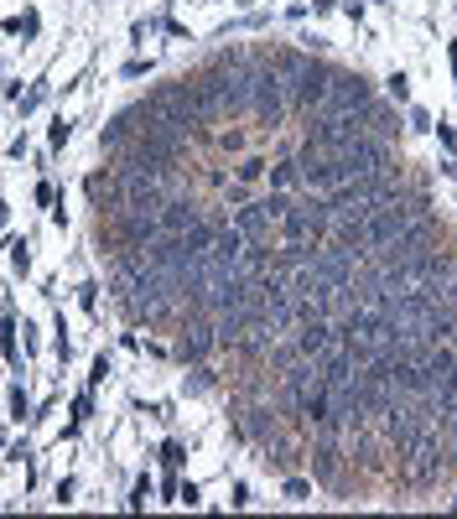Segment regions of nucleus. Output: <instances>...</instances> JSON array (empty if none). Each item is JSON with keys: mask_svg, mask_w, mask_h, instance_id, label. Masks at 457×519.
<instances>
[{"mask_svg": "<svg viewBox=\"0 0 457 519\" xmlns=\"http://www.w3.org/2000/svg\"><path fill=\"white\" fill-rule=\"evenodd\" d=\"M36 32H42V16H36V11H21V16H5V36H26V42H32Z\"/></svg>", "mask_w": 457, "mask_h": 519, "instance_id": "obj_12", "label": "nucleus"}, {"mask_svg": "<svg viewBox=\"0 0 457 519\" xmlns=\"http://www.w3.org/2000/svg\"><path fill=\"white\" fill-rule=\"evenodd\" d=\"M78 301H83V307H89V312H99V286L89 281V286H83V291H78Z\"/></svg>", "mask_w": 457, "mask_h": 519, "instance_id": "obj_24", "label": "nucleus"}, {"mask_svg": "<svg viewBox=\"0 0 457 519\" xmlns=\"http://www.w3.org/2000/svg\"><path fill=\"white\" fill-rule=\"evenodd\" d=\"M452 78H457V42H452Z\"/></svg>", "mask_w": 457, "mask_h": 519, "instance_id": "obj_30", "label": "nucleus"}, {"mask_svg": "<svg viewBox=\"0 0 457 519\" xmlns=\"http://www.w3.org/2000/svg\"><path fill=\"white\" fill-rule=\"evenodd\" d=\"M188 389H192V395H203V389H213V374H208V369H192Z\"/></svg>", "mask_w": 457, "mask_h": 519, "instance_id": "obj_22", "label": "nucleus"}, {"mask_svg": "<svg viewBox=\"0 0 457 519\" xmlns=\"http://www.w3.org/2000/svg\"><path fill=\"white\" fill-rule=\"evenodd\" d=\"M281 234H286V244H322V239L333 234V218H328V208L322 203H306V208H286V218H281Z\"/></svg>", "mask_w": 457, "mask_h": 519, "instance_id": "obj_4", "label": "nucleus"}, {"mask_svg": "<svg viewBox=\"0 0 457 519\" xmlns=\"http://www.w3.org/2000/svg\"><path fill=\"white\" fill-rule=\"evenodd\" d=\"M83 415H94V405H89V395H78V400H73V421H83Z\"/></svg>", "mask_w": 457, "mask_h": 519, "instance_id": "obj_27", "label": "nucleus"}, {"mask_svg": "<svg viewBox=\"0 0 457 519\" xmlns=\"http://www.w3.org/2000/svg\"><path fill=\"white\" fill-rule=\"evenodd\" d=\"M286 498H296V504L312 498V483H306V478H286Z\"/></svg>", "mask_w": 457, "mask_h": 519, "instance_id": "obj_20", "label": "nucleus"}, {"mask_svg": "<svg viewBox=\"0 0 457 519\" xmlns=\"http://www.w3.org/2000/svg\"><path fill=\"white\" fill-rule=\"evenodd\" d=\"M0 358H5V364H21V354H16V317H11V312L0 317Z\"/></svg>", "mask_w": 457, "mask_h": 519, "instance_id": "obj_13", "label": "nucleus"}, {"mask_svg": "<svg viewBox=\"0 0 457 519\" xmlns=\"http://www.w3.org/2000/svg\"><path fill=\"white\" fill-rule=\"evenodd\" d=\"M390 99H395V104L410 99V78H405V73H390Z\"/></svg>", "mask_w": 457, "mask_h": 519, "instance_id": "obj_17", "label": "nucleus"}, {"mask_svg": "<svg viewBox=\"0 0 457 519\" xmlns=\"http://www.w3.org/2000/svg\"><path fill=\"white\" fill-rule=\"evenodd\" d=\"M161 462H166V468H182V462H188V452L177 447V441H166V447H161Z\"/></svg>", "mask_w": 457, "mask_h": 519, "instance_id": "obj_21", "label": "nucleus"}, {"mask_svg": "<svg viewBox=\"0 0 457 519\" xmlns=\"http://www.w3.org/2000/svg\"><path fill=\"white\" fill-rule=\"evenodd\" d=\"M68 135H73V125H68V119H52V130H47V141L58 146V151H63V146H68Z\"/></svg>", "mask_w": 457, "mask_h": 519, "instance_id": "obj_19", "label": "nucleus"}, {"mask_svg": "<svg viewBox=\"0 0 457 519\" xmlns=\"http://www.w3.org/2000/svg\"><path fill=\"white\" fill-rule=\"evenodd\" d=\"M426 208H432V203H426L421 192H400V198L379 203V208L369 213V224H364V249L375 255V249L395 244L410 224H421V218H426Z\"/></svg>", "mask_w": 457, "mask_h": 519, "instance_id": "obj_1", "label": "nucleus"}, {"mask_svg": "<svg viewBox=\"0 0 457 519\" xmlns=\"http://www.w3.org/2000/svg\"><path fill=\"white\" fill-rule=\"evenodd\" d=\"M270 187H276V192L302 187V161H296V156H291V161H276V166H270Z\"/></svg>", "mask_w": 457, "mask_h": 519, "instance_id": "obj_11", "label": "nucleus"}, {"mask_svg": "<svg viewBox=\"0 0 457 519\" xmlns=\"http://www.w3.org/2000/svg\"><path fill=\"white\" fill-rule=\"evenodd\" d=\"M369 99H375V89H369V78H364V73H353V68H333V78H328V99H322V115H328V119H338V115H359Z\"/></svg>", "mask_w": 457, "mask_h": 519, "instance_id": "obj_3", "label": "nucleus"}, {"mask_svg": "<svg viewBox=\"0 0 457 519\" xmlns=\"http://www.w3.org/2000/svg\"><path fill=\"white\" fill-rule=\"evenodd\" d=\"M109 374H115V364H109V354H99V358H94V369H89V384H104Z\"/></svg>", "mask_w": 457, "mask_h": 519, "instance_id": "obj_18", "label": "nucleus"}, {"mask_svg": "<svg viewBox=\"0 0 457 519\" xmlns=\"http://www.w3.org/2000/svg\"><path fill=\"white\" fill-rule=\"evenodd\" d=\"M249 109H255L260 119H281V109H286V83L276 78V73L265 68V62H255V94H249Z\"/></svg>", "mask_w": 457, "mask_h": 519, "instance_id": "obj_6", "label": "nucleus"}, {"mask_svg": "<svg viewBox=\"0 0 457 519\" xmlns=\"http://www.w3.org/2000/svg\"><path fill=\"white\" fill-rule=\"evenodd\" d=\"M296 354H302V358H312V364L333 354V327H328V317L302 322V332H296Z\"/></svg>", "mask_w": 457, "mask_h": 519, "instance_id": "obj_8", "label": "nucleus"}, {"mask_svg": "<svg viewBox=\"0 0 457 519\" xmlns=\"http://www.w3.org/2000/svg\"><path fill=\"white\" fill-rule=\"evenodd\" d=\"M146 498H151V478H141V483H135V494H130V509H146Z\"/></svg>", "mask_w": 457, "mask_h": 519, "instance_id": "obj_23", "label": "nucleus"}, {"mask_svg": "<svg viewBox=\"0 0 457 519\" xmlns=\"http://www.w3.org/2000/svg\"><path fill=\"white\" fill-rule=\"evenodd\" d=\"M177 498H182V504H198L203 494H198V483H177Z\"/></svg>", "mask_w": 457, "mask_h": 519, "instance_id": "obj_25", "label": "nucleus"}, {"mask_svg": "<svg viewBox=\"0 0 457 519\" xmlns=\"http://www.w3.org/2000/svg\"><path fill=\"white\" fill-rule=\"evenodd\" d=\"M286 208H291V198H286V192H270V198H249L245 208H239L234 229H239V234H245L255 249H265V239L276 234V229H281Z\"/></svg>", "mask_w": 457, "mask_h": 519, "instance_id": "obj_2", "label": "nucleus"}, {"mask_svg": "<svg viewBox=\"0 0 457 519\" xmlns=\"http://www.w3.org/2000/svg\"><path fill=\"white\" fill-rule=\"evenodd\" d=\"M265 177V161H260V156H245V161H239V182H260Z\"/></svg>", "mask_w": 457, "mask_h": 519, "instance_id": "obj_16", "label": "nucleus"}, {"mask_svg": "<svg viewBox=\"0 0 457 519\" xmlns=\"http://www.w3.org/2000/svg\"><path fill=\"white\" fill-rule=\"evenodd\" d=\"M379 5H390V0H379Z\"/></svg>", "mask_w": 457, "mask_h": 519, "instance_id": "obj_32", "label": "nucleus"}, {"mask_svg": "<svg viewBox=\"0 0 457 519\" xmlns=\"http://www.w3.org/2000/svg\"><path fill=\"white\" fill-rule=\"evenodd\" d=\"M146 73H151V62H141V58L125 62V78H146Z\"/></svg>", "mask_w": 457, "mask_h": 519, "instance_id": "obj_26", "label": "nucleus"}, {"mask_svg": "<svg viewBox=\"0 0 457 519\" xmlns=\"http://www.w3.org/2000/svg\"><path fill=\"white\" fill-rule=\"evenodd\" d=\"M359 125L375 135V141H400V115L390 104H379V99H369V104L359 109Z\"/></svg>", "mask_w": 457, "mask_h": 519, "instance_id": "obj_9", "label": "nucleus"}, {"mask_svg": "<svg viewBox=\"0 0 457 519\" xmlns=\"http://www.w3.org/2000/svg\"><path fill=\"white\" fill-rule=\"evenodd\" d=\"M213 348H219V338H213L208 322H192L188 332H177V358H182V364H203Z\"/></svg>", "mask_w": 457, "mask_h": 519, "instance_id": "obj_7", "label": "nucleus"}, {"mask_svg": "<svg viewBox=\"0 0 457 519\" xmlns=\"http://www.w3.org/2000/svg\"><path fill=\"white\" fill-rule=\"evenodd\" d=\"M312 11H317V16H328V11H338V0H312Z\"/></svg>", "mask_w": 457, "mask_h": 519, "instance_id": "obj_29", "label": "nucleus"}, {"mask_svg": "<svg viewBox=\"0 0 457 519\" xmlns=\"http://www.w3.org/2000/svg\"><path fill=\"white\" fill-rule=\"evenodd\" d=\"M11 421H32V400H26V389H21V384L11 389Z\"/></svg>", "mask_w": 457, "mask_h": 519, "instance_id": "obj_15", "label": "nucleus"}, {"mask_svg": "<svg viewBox=\"0 0 457 519\" xmlns=\"http://www.w3.org/2000/svg\"><path fill=\"white\" fill-rule=\"evenodd\" d=\"M436 130V141H442V146H457V130L452 125H432Z\"/></svg>", "mask_w": 457, "mask_h": 519, "instance_id": "obj_28", "label": "nucleus"}, {"mask_svg": "<svg viewBox=\"0 0 457 519\" xmlns=\"http://www.w3.org/2000/svg\"><path fill=\"white\" fill-rule=\"evenodd\" d=\"M328 78H333L328 62H306L302 78L286 83V104H296V109H322V99H328Z\"/></svg>", "mask_w": 457, "mask_h": 519, "instance_id": "obj_5", "label": "nucleus"}, {"mask_svg": "<svg viewBox=\"0 0 457 519\" xmlns=\"http://www.w3.org/2000/svg\"><path fill=\"white\" fill-rule=\"evenodd\" d=\"M156 218H161V234H188V229L203 218V208H198V203H188V198H166Z\"/></svg>", "mask_w": 457, "mask_h": 519, "instance_id": "obj_10", "label": "nucleus"}, {"mask_svg": "<svg viewBox=\"0 0 457 519\" xmlns=\"http://www.w3.org/2000/svg\"><path fill=\"white\" fill-rule=\"evenodd\" d=\"M5 249H11V270L16 275L32 270V244H26V239H5Z\"/></svg>", "mask_w": 457, "mask_h": 519, "instance_id": "obj_14", "label": "nucleus"}, {"mask_svg": "<svg viewBox=\"0 0 457 519\" xmlns=\"http://www.w3.org/2000/svg\"><path fill=\"white\" fill-rule=\"evenodd\" d=\"M5 213H11V208H5V203H0V224H5Z\"/></svg>", "mask_w": 457, "mask_h": 519, "instance_id": "obj_31", "label": "nucleus"}]
</instances>
